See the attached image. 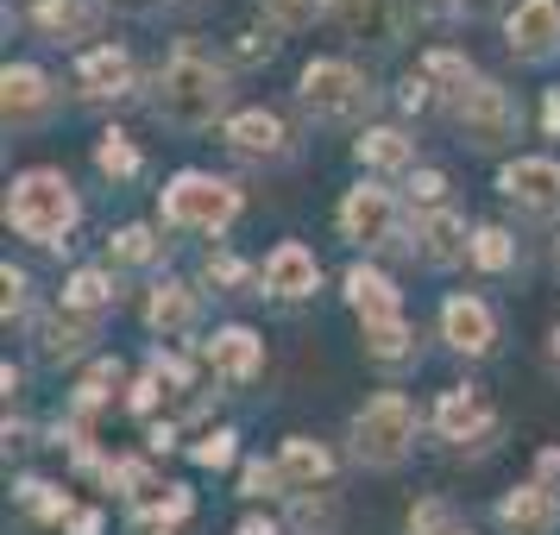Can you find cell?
<instances>
[{
    "label": "cell",
    "instance_id": "2",
    "mask_svg": "<svg viewBox=\"0 0 560 535\" xmlns=\"http://www.w3.org/2000/svg\"><path fill=\"white\" fill-rule=\"evenodd\" d=\"M82 221V196L63 171H20L7 183V228L32 246H70Z\"/></svg>",
    "mask_w": 560,
    "mask_h": 535
},
{
    "label": "cell",
    "instance_id": "36",
    "mask_svg": "<svg viewBox=\"0 0 560 535\" xmlns=\"http://www.w3.org/2000/svg\"><path fill=\"white\" fill-rule=\"evenodd\" d=\"M107 253H114V265H152V258L164 253V240H158L152 228L132 221V228H120L114 240H107Z\"/></svg>",
    "mask_w": 560,
    "mask_h": 535
},
{
    "label": "cell",
    "instance_id": "46",
    "mask_svg": "<svg viewBox=\"0 0 560 535\" xmlns=\"http://www.w3.org/2000/svg\"><path fill=\"white\" fill-rule=\"evenodd\" d=\"M541 132L560 139V89H548V102H541Z\"/></svg>",
    "mask_w": 560,
    "mask_h": 535
},
{
    "label": "cell",
    "instance_id": "27",
    "mask_svg": "<svg viewBox=\"0 0 560 535\" xmlns=\"http://www.w3.org/2000/svg\"><path fill=\"white\" fill-rule=\"evenodd\" d=\"M359 353L372 365H409L416 359V328L409 322H365L359 328Z\"/></svg>",
    "mask_w": 560,
    "mask_h": 535
},
{
    "label": "cell",
    "instance_id": "17",
    "mask_svg": "<svg viewBox=\"0 0 560 535\" xmlns=\"http://www.w3.org/2000/svg\"><path fill=\"white\" fill-rule=\"evenodd\" d=\"M265 290H271L278 303H303V296H315V290H322V258L308 253L303 240L271 246V258H265Z\"/></svg>",
    "mask_w": 560,
    "mask_h": 535
},
{
    "label": "cell",
    "instance_id": "52",
    "mask_svg": "<svg viewBox=\"0 0 560 535\" xmlns=\"http://www.w3.org/2000/svg\"><path fill=\"white\" fill-rule=\"evenodd\" d=\"M459 535H466V530H459Z\"/></svg>",
    "mask_w": 560,
    "mask_h": 535
},
{
    "label": "cell",
    "instance_id": "26",
    "mask_svg": "<svg viewBox=\"0 0 560 535\" xmlns=\"http://www.w3.org/2000/svg\"><path fill=\"white\" fill-rule=\"evenodd\" d=\"M322 13H328L334 26L359 32V38H372V45H390L397 26H390V13H384V0H322Z\"/></svg>",
    "mask_w": 560,
    "mask_h": 535
},
{
    "label": "cell",
    "instance_id": "40",
    "mask_svg": "<svg viewBox=\"0 0 560 535\" xmlns=\"http://www.w3.org/2000/svg\"><path fill=\"white\" fill-rule=\"evenodd\" d=\"M409 208H422V214H434V208H447V177H441V171H429V164H422V171H409Z\"/></svg>",
    "mask_w": 560,
    "mask_h": 535
},
{
    "label": "cell",
    "instance_id": "34",
    "mask_svg": "<svg viewBox=\"0 0 560 535\" xmlns=\"http://www.w3.org/2000/svg\"><path fill=\"white\" fill-rule=\"evenodd\" d=\"M202 278L214 283V290H228V296H246L253 283H265V271H253L246 258H233V253H208L202 258Z\"/></svg>",
    "mask_w": 560,
    "mask_h": 535
},
{
    "label": "cell",
    "instance_id": "38",
    "mask_svg": "<svg viewBox=\"0 0 560 535\" xmlns=\"http://www.w3.org/2000/svg\"><path fill=\"white\" fill-rule=\"evenodd\" d=\"M233 441H240L233 429H208L202 441L189 447V460H196V466H208V473H221V466H233V460H240V447H233Z\"/></svg>",
    "mask_w": 560,
    "mask_h": 535
},
{
    "label": "cell",
    "instance_id": "14",
    "mask_svg": "<svg viewBox=\"0 0 560 535\" xmlns=\"http://www.w3.org/2000/svg\"><path fill=\"white\" fill-rule=\"evenodd\" d=\"M51 102H57V89L38 63H7L0 70V114H7V127H38L51 114Z\"/></svg>",
    "mask_w": 560,
    "mask_h": 535
},
{
    "label": "cell",
    "instance_id": "15",
    "mask_svg": "<svg viewBox=\"0 0 560 535\" xmlns=\"http://www.w3.org/2000/svg\"><path fill=\"white\" fill-rule=\"evenodd\" d=\"M196 353L208 359V372L221 384H253L265 372V340L253 328H214V340H202Z\"/></svg>",
    "mask_w": 560,
    "mask_h": 535
},
{
    "label": "cell",
    "instance_id": "50",
    "mask_svg": "<svg viewBox=\"0 0 560 535\" xmlns=\"http://www.w3.org/2000/svg\"><path fill=\"white\" fill-rule=\"evenodd\" d=\"M548 372L560 379V322H555V334H548Z\"/></svg>",
    "mask_w": 560,
    "mask_h": 535
},
{
    "label": "cell",
    "instance_id": "47",
    "mask_svg": "<svg viewBox=\"0 0 560 535\" xmlns=\"http://www.w3.org/2000/svg\"><path fill=\"white\" fill-rule=\"evenodd\" d=\"M145 447H152V454H171V447H177V422H158V429L145 434Z\"/></svg>",
    "mask_w": 560,
    "mask_h": 535
},
{
    "label": "cell",
    "instance_id": "44",
    "mask_svg": "<svg viewBox=\"0 0 560 535\" xmlns=\"http://www.w3.org/2000/svg\"><path fill=\"white\" fill-rule=\"evenodd\" d=\"M158 397H164V384H158L152 372H145V379H139V384L127 391V409H132V416H152V409H158Z\"/></svg>",
    "mask_w": 560,
    "mask_h": 535
},
{
    "label": "cell",
    "instance_id": "4",
    "mask_svg": "<svg viewBox=\"0 0 560 535\" xmlns=\"http://www.w3.org/2000/svg\"><path fill=\"white\" fill-rule=\"evenodd\" d=\"M296 102H303L308 120L347 127V120H359L365 107L378 102V89H372V77H365L359 63H347V57H315V63H303V77H296Z\"/></svg>",
    "mask_w": 560,
    "mask_h": 535
},
{
    "label": "cell",
    "instance_id": "18",
    "mask_svg": "<svg viewBox=\"0 0 560 535\" xmlns=\"http://www.w3.org/2000/svg\"><path fill=\"white\" fill-rule=\"evenodd\" d=\"M560 523V498H555V485H516V491H504L498 498V530L504 535H555Z\"/></svg>",
    "mask_w": 560,
    "mask_h": 535
},
{
    "label": "cell",
    "instance_id": "22",
    "mask_svg": "<svg viewBox=\"0 0 560 535\" xmlns=\"http://www.w3.org/2000/svg\"><path fill=\"white\" fill-rule=\"evenodd\" d=\"M278 473H283V485H290V491H322V485L334 479V454L315 441V434H283Z\"/></svg>",
    "mask_w": 560,
    "mask_h": 535
},
{
    "label": "cell",
    "instance_id": "1",
    "mask_svg": "<svg viewBox=\"0 0 560 535\" xmlns=\"http://www.w3.org/2000/svg\"><path fill=\"white\" fill-rule=\"evenodd\" d=\"M228 102H233L228 63L208 51L202 38H177L171 57L158 63V77H152V114L177 132H202L228 114ZM221 127H228V120H221Z\"/></svg>",
    "mask_w": 560,
    "mask_h": 535
},
{
    "label": "cell",
    "instance_id": "23",
    "mask_svg": "<svg viewBox=\"0 0 560 535\" xmlns=\"http://www.w3.org/2000/svg\"><path fill=\"white\" fill-rule=\"evenodd\" d=\"M95 340H102V322H89V315H77V309H63V303L38 322V353L45 359H82Z\"/></svg>",
    "mask_w": 560,
    "mask_h": 535
},
{
    "label": "cell",
    "instance_id": "20",
    "mask_svg": "<svg viewBox=\"0 0 560 535\" xmlns=\"http://www.w3.org/2000/svg\"><path fill=\"white\" fill-rule=\"evenodd\" d=\"M416 253H422V265L447 271V265H466L472 258V233H466V221H459L454 208H434V214L416 221Z\"/></svg>",
    "mask_w": 560,
    "mask_h": 535
},
{
    "label": "cell",
    "instance_id": "30",
    "mask_svg": "<svg viewBox=\"0 0 560 535\" xmlns=\"http://www.w3.org/2000/svg\"><path fill=\"white\" fill-rule=\"evenodd\" d=\"M139 164H145V158H139V146H132L120 127H107L102 139H95V171H102V177L127 183V177H139Z\"/></svg>",
    "mask_w": 560,
    "mask_h": 535
},
{
    "label": "cell",
    "instance_id": "9",
    "mask_svg": "<svg viewBox=\"0 0 560 535\" xmlns=\"http://www.w3.org/2000/svg\"><path fill=\"white\" fill-rule=\"evenodd\" d=\"M70 89H77V102H127L132 89H139V70H132V51L120 45H95V51L77 57V70H70Z\"/></svg>",
    "mask_w": 560,
    "mask_h": 535
},
{
    "label": "cell",
    "instance_id": "29",
    "mask_svg": "<svg viewBox=\"0 0 560 535\" xmlns=\"http://www.w3.org/2000/svg\"><path fill=\"white\" fill-rule=\"evenodd\" d=\"M290 530L296 535H340V498L322 491H290Z\"/></svg>",
    "mask_w": 560,
    "mask_h": 535
},
{
    "label": "cell",
    "instance_id": "8",
    "mask_svg": "<svg viewBox=\"0 0 560 535\" xmlns=\"http://www.w3.org/2000/svg\"><path fill=\"white\" fill-rule=\"evenodd\" d=\"M498 196L529 221H555L560 214V164L555 158H510L498 171Z\"/></svg>",
    "mask_w": 560,
    "mask_h": 535
},
{
    "label": "cell",
    "instance_id": "25",
    "mask_svg": "<svg viewBox=\"0 0 560 535\" xmlns=\"http://www.w3.org/2000/svg\"><path fill=\"white\" fill-rule=\"evenodd\" d=\"M114 271H102V265H82V271H70V283H63V309H77V315H89V322H102L107 309H114Z\"/></svg>",
    "mask_w": 560,
    "mask_h": 535
},
{
    "label": "cell",
    "instance_id": "48",
    "mask_svg": "<svg viewBox=\"0 0 560 535\" xmlns=\"http://www.w3.org/2000/svg\"><path fill=\"white\" fill-rule=\"evenodd\" d=\"M70 535H102V510H77V523H70Z\"/></svg>",
    "mask_w": 560,
    "mask_h": 535
},
{
    "label": "cell",
    "instance_id": "12",
    "mask_svg": "<svg viewBox=\"0 0 560 535\" xmlns=\"http://www.w3.org/2000/svg\"><path fill=\"white\" fill-rule=\"evenodd\" d=\"M434 434L441 441H491L498 434V409L485 404V391H472V384H454V391H441V404H434Z\"/></svg>",
    "mask_w": 560,
    "mask_h": 535
},
{
    "label": "cell",
    "instance_id": "11",
    "mask_svg": "<svg viewBox=\"0 0 560 535\" xmlns=\"http://www.w3.org/2000/svg\"><path fill=\"white\" fill-rule=\"evenodd\" d=\"M233 158H246V164H283L290 158V127H283L271 107H240L228 114V127H221Z\"/></svg>",
    "mask_w": 560,
    "mask_h": 535
},
{
    "label": "cell",
    "instance_id": "49",
    "mask_svg": "<svg viewBox=\"0 0 560 535\" xmlns=\"http://www.w3.org/2000/svg\"><path fill=\"white\" fill-rule=\"evenodd\" d=\"M233 535H283L278 523H271V516H246V523H240V530Z\"/></svg>",
    "mask_w": 560,
    "mask_h": 535
},
{
    "label": "cell",
    "instance_id": "37",
    "mask_svg": "<svg viewBox=\"0 0 560 535\" xmlns=\"http://www.w3.org/2000/svg\"><path fill=\"white\" fill-rule=\"evenodd\" d=\"M409 535H459V516L447 498H422V504L409 510Z\"/></svg>",
    "mask_w": 560,
    "mask_h": 535
},
{
    "label": "cell",
    "instance_id": "6",
    "mask_svg": "<svg viewBox=\"0 0 560 535\" xmlns=\"http://www.w3.org/2000/svg\"><path fill=\"white\" fill-rule=\"evenodd\" d=\"M340 240H353L359 253H397L404 246V202L384 183H359L340 196Z\"/></svg>",
    "mask_w": 560,
    "mask_h": 535
},
{
    "label": "cell",
    "instance_id": "16",
    "mask_svg": "<svg viewBox=\"0 0 560 535\" xmlns=\"http://www.w3.org/2000/svg\"><path fill=\"white\" fill-rule=\"evenodd\" d=\"M196 322H202V290L183 283V278H158L152 296H145V328L158 340H183Z\"/></svg>",
    "mask_w": 560,
    "mask_h": 535
},
{
    "label": "cell",
    "instance_id": "32",
    "mask_svg": "<svg viewBox=\"0 0 560 535\" xmlns=\"http://www.w3.org/2000/svg\"><path fill=\"white\" fill-rule=\"evenodd\" d=\"M472 265H479V271H491V278H498V271H510V265H516V233L491 228V221H485V228H472Z\"/></svg>",
    "mask_w": 560,
    "mask_h": 535
},
{
    "label": "cell",
    "instance_id": "19",
    "mask_svg": "<svg viewBox=\"0 0 560 535\" xmlns=\"http://www.w3.org/2000/svg\"><path fill=\"white\" fill-rule=\"evenodd\" d=\"M32 32L51 45H82L102 32V0H32Z\"/></svg>",
    "mask_w": 560,
    "mask_h": 535
},
{
    "label": "cell",
    "instance_id": "5",
    "mask_svg": "<svg viewBox=\"0 0 560 535\" xmlns=\"http://www.w3.org/2000/svg\"><path fill=\"white\" fill-rule=\"evenodd\" d=\"M158 208H164V228L177 233H228L240 221V189L214 171H177L164 183Z\"/></svg>",
    "mask_w": 560,
    "mask_h": 535
},
{
    "label": "cell",
    "instance_id": "3",
    "mask_svg": "<svg viewBox=\"0 0 560 535\" xmlns=\"http://www.w3.org/2000/svg\"><path fill=\"white\" fill-rule=\"evenodd\" d=\"M416 429H422V416L409 404L404 391H378V397H365L353 409V422H347V441H353V460L359 466H372V473H390V466H404L409 447H416Z\"/></svg>",
    "mask_w": 560,
    "mask_h": 535
},
{
    "label": "cell",
    "instance_id": "42",
    "mask_svg": "<svg viewBox=\"0 0 560 535\" xmlns=\"http://www.w3.org/2000/svg\"><path fill=\"white\" fill-rule=\"evenodd\" d=\"M0 290H7V322H20V315H26V290H32V278L26 271H20V265H0Z\"/></svg>",
    "mask_w": 560,
    "mask_h": 535
},
{
    "label": "cell",
    "instance_id": "10",
    "mask_svg": "<svg viewBox=\"0 0 560 535\" xmlns=\"http://www.w3.org/2000/svg\"><path fill=\"white\" fill-rule=\"evenodd\" d=\"M504 45L523 63H548L560 51V0H516L504 13Z\"/></svg>",
    "mask_w": 560,
    "mask_h": 535
},
{
    "label": "cell",
    "instance_id": "39",
    "mask_svg": "<svg viewBox=\"0 0 560 535\" xmlns=\"http://www.w3.org/2000/svg\"><path fill=\"white\" fill-rule=\"evenodd\" d=\"M258 13H265L278 32H303L308 20L322 13V0H258Z\"/></svg>",
    "mask_w": 560,
    "mask_h": 535
},
{
    "label": "cell",
    "instance_id": "33",
    "mask_svg": "<svg viewBox=\"0 0 560 535\" xmlns=\"http://www.w3.org/2000/svg\"><path fill=\"white\" fill-rule=\"evenodd\" d=\"M20 504H26L38 523H57V530H70V523H77V504H70L57 485H45V479H26V485H20Z\"/></svg>",
    "mask_w": 560,
    "mask_h": 535
},
{
    "label": "cell",
    "instance_id": "41",
    "mask_svg": "<svg viewBox=\"0 0 560 535\" xmlns=\"http://www.w3.org/2000/svg\"><path fill=\"white\" fill-rule=\"evenodd\" d=\"M240 491H246V498H283L290 485H283L278 460H271V466H265V460H246V466H240Z\"/></svg>",
    "mask_w": 560,
    "mask_h": 535
},
{
    "label": "cell",
    "instance_id": "13",
    "mask_svg": "<svg viewBox=\"0 0 560 535\" xmlns=\"http://www.w3.org/2000/svg\"><path fill=\"white\" fill-rule=\"evenodd\" d=\"M441 340L459 359H485L498 347V315H491V303H479V296H447L441 303Z\"/></svg>",
    "mask_w": 560,
    "mask_h": 535
},
{
    "label": "cell",
    "instance_id": "21",
    "mask_svg": "<svg viewBox=\"0 0 560 535\" xmlns=\"http://www.w3.org/2000/svg\"><path fill=\"white\" fill-rule=\"evenodd\" d=\"M340 290H347V303H353L359 328H365V322H404V290L384 278L378 265H353V271L340 278Z\"/></svg>",
    "mask_w": 560,
    "mask_h": 535
},
{
    "label": "cell",
    "instance_id": "51",
    "mask_svg": "<svg viewBox=\"0 0 560 535\" xmlns=\"http://www.w3.org/2000/svg\"><path fill=\"white\" fill-rule=\"evenodd\" d=\"M177 7H202V0H177Z\"/></svg>",
    "mask_w": 560,
    "mask_h": 535
},
{
    "label": "cell",
    "instance_id": "45",
    "mask_svg": "<svg viewBox=\"0 0 560 535\" xmlns=\"http://www.w3.org/2000/svg\"><path fill=\"white\" fill-rule=\"evenodd\" d=\"M441 7H447V13H459V20H491L504 0H441Z\"/></svg>",
    "mask_w": 560,
    "mask_h": 535
},
{
    "label": "cell",
    "instance_id": "28",
    "mask_svg": "<svg viewBox=\"0 0 560 535\" xmlns=\"http://www.w3.org/2000/svg\"><path fill=\"white\" fill-rule=\"evenodd\" d=\"M416 70L429 77V89H434V95H441V102H447V107H454L459 95H466V89L479 82V70H472V63H466V57H459V51H447V45H441V51H429V57H422V63H416Z\"/></svg>",
    "mask_w": 560,
    "mask_h": 535
},
{
    "label": "cell",
    "instance_id": "35",
    "mask_svg": "<svg viewBox=\"0 0 560 535\" xmlns=\"http://www.w3.org/2000/svg\"><path fill=\"white\" fill-rule=\"evenodd\" d=\"M114 391H120V359H95V365H89V379L77 384V416H95Z\"/></svg>",
    "mask_w": 560,
    "mask_h": 535
},
{
    "label": "cell",
    "instance_id": "24",
    "mask_svg": "<svg viewBox=\"0 0 560 535\" xmlns=\"http://www.w3.org/2000/svg\"><path fill=\"white\" fill-rule=\"evenodd\" d=\"M353 158L365 171H416V139L404 127H365L353 139Z\"/></svg>",
    "mask_w": 560,
    "mask_h": 535
},
{
    "label": "cell",
    "instance_id": "43",
    "mask_svg": "<svg viewBox=\"0 0 560 535\" xmlns=\"http://www.w3.org/2000/svg\"><path fill=\"white\" fill-rule=\"evenodd\" d=\"M397 102H404V114H429V107L441 102V95L429 89V77H422V70H409V77L397 82Z\"/></svg>",
    "mask_w": 560,
    "mask_h": 535
},
{
    "label": "cell",
    "instance_id": "31",
    "mask_svg": "<svg viewBox=\"0 0 560 535\" xmlns=\"http://www.w3.org/2000/svg\"><path fill=\"white\" fill-rule=\"evenodd\" d=\"M278 38H283V32L258 13V20H246V26H233L228 57H233V63H271V57H278Z\"/></svg>",
    "mask_w": 560,
    "mask_h": 535
},
{
    "label": "cell",
    "instance_id": "7",
    "mask_svg": "<svg viewBox=\"0 0 560 535\" xmlns=\"http://www.w3.org/2000/svg\"><path fill=\"white\" fill-rule=\"evenodd\" d=\"M447 114H454L459 139H466L472 152H504L510 139H516V102H510L504 82H491V77L472 82Z\"/></svg>",
    "mask_w": 560,
    "mask_h": 535
}]
</instances>
